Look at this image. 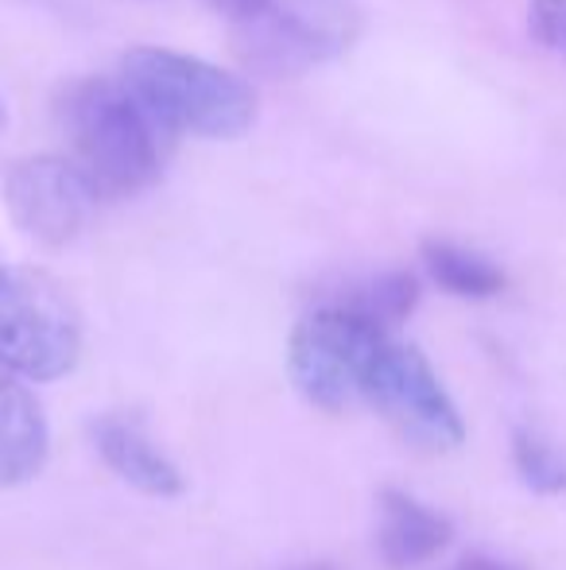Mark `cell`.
<instances>
[{
	"mask_svg": "<svg viewBox=\"0 0 566 570\" xmlns=\"http://www.w3.org/2000/svg\"><path fill=\"white\" fill-rule=\"evenodd\" d=\"M245 62L260 75L287 78L334 62L361 36L354 0H268L265 12L237 23Z\"/></svg>",
	"mask_w": 566,
	"mask_h": 570,
	"instance_id": "5",
	"label": "cell"
},
{
	"mask_svg": "<svg viewBox=\"0 0 566 570\" xmlns=\"http://www.w3.org/2000/svg\"><path fill=\"white\" fill-rule=\"evenodd\" d=\"M218 12H226L234 23H245V20H252V16H260L265 12V4L268 0H210Z\"/></svg>",
	"mask_w": 566,
	"mask_h": 570,
	"instance_id": "15",
	"label": "cell"
},
{
	"mask_svg": "<svg viewBox=\"0 0 566 570\" xmlns=\"http://www.w3.org/2000/svg\"><path fill=\"white\" fill-rule=\"evenodd\" d=\"M528 31L544 51L566 59V0H532Z\"/></svg>",
	"mask_w": 566,
	"mask_h": 570,
	"instance_id": "14",
	"label": "cell"
},
{
	"mask_svg": "<svg viewBox=\"0 0 566 570\" xmlns=\"http://www.w3.org/2000/svg\"><path fill=\"white\" fill-rule=\"evenodd\" d=\"M51 431L36 392L0 368V489L31 481L47 462Z\"/></svg>",
	"mask_w": 566,
	"mask_h": 570,
	"instance_id": "9",
	"label": "cell"
},
{
	"mask_svg": "<svg viewBox=\"0 0 566 570\" xmlns=\"http://www.w3.org/2000/svg\"><path fill=\"white\" fill-rule=\"evenodd\" d=\"M54 117L70 144V164L98 198H132L163 171L171 136L121 86V78H75L54 98Z\"/></svg>",
	"mask_w": 566,
	"mask_h": 570,
	"instance_id": "1",
	"label": "cell"
},
{
	"mask_svg": "<svg viewBox=\"0 0 566 570\" xmlns=\"http://www.w3.org/2000/svg\"><path fill=\"white\" fill-rule=\"evenodd\" d=\"M450 570H520V567L497 563V559H485V556H474V559H461V563H458V567H450Z\"/></svg>",
	"mask_w": 566,
	"mask_h": 570,
	"instance_id": "16",
	"label": "cell"
},
{
	"mask_svg": "<svg viewBox=\"0 0 566 570\" xmlns=\"http://www.w3.org/2000/svg\"><path fill=\"white\" fill-rule=\"evenodd\" d=\"M90 435L98 454L106 458V465L121 481H129L132 489L148 497H179L182 493V473L163 451L156 446V439L148 435V428L129 412H106L90 423Z\"/></svg>",
	"mask_w": 566,
	"mask_h": 570,
	"instance_id": "8",
	"label": "cell"
},
{
	"mask_svg": "<svg viewBox=\"0 0 566 570\" xmlns=\"http://www.w3.org/2000/svg\"><path fill=\"white\" fill-rule=\"evenodd\" d=\"M82 357V315L54 276L0 264V368L23 381H59Z\"/></svg>",
	"mask_w": 566,
	"mask_h": 570,
	"instance_id": "3",
	"label": "cell"
},
{
	"mask_svg": "<svg viewBox=\"0 0 566 570\" xmlns=\"http://www.w3.org/2000/svg\"><path fill=\"white\" fill-rule=\"evenodd\" d=\"M117 78L167 136L237 140L260 109L249 78L171 47H132Z\"/></svg>",
	"mask_w": 566,
	"mask_h": 570,
	"instance_id": "2",
	"label": "cell"
},
{
	"mask_svg": "<svg viewBox=\"0 0 566 570\" xmlns=\"http://www.w3.org/2000/svg\"><path fill=\"white\" fill-rule=\"evenodd\" d=\"M0 125H4V101H0Z\"/></svg>",
	"mask_w": 566,
	"mask_h": 570,
	"instance_id": "17",
	"label": "cell"
},
{
	"mask_svg": "<svg viewBox=\"0 0 566 570\" xmlns=\"http://www.w3.org/2000/svg\"><path fill=\"white\" fill-rule=\"evenodd\" d=\"M4 203L31 240L62 248L86 229L101 198L67 156H28L4 171Z\"/></svg>",
	"mask_w": 566,
	"mask_h": 570,
	"instance_id": "7",
	"label": "cell"
},
{
	"mask_svg": "<svg viewBox=\"0 0 566 570\" xmlns=\"http://www.w3.org/2000/svg\"><path fill=\"white\" fill-rule=\"evenodd\" d=\"M454 540V524L443 512L427 509L411 493L385 489L380 493V524H377V551L393 570L424 567L438 559Z\"/></svg>",
	"mask_w": 566,
	"mask_h": 570,
	"instance_id": "10",
	"label": "cell"
},
{
	"mask_svg": "<svg viewBox=\"0 0 566 570\" xmlns=\"http://www.w3.org/2000/svg\"><path fill=\"white\" fill-rule=\"evenodd\" d=\"M424 268L443 292L458 295V299H493L505 292V272L489 256L454 245V240H427Z\"/></svg>",
	"mask_w": 566,
	"mask_h": 570,
	"instance_id": "12",
	"label": "cell"
},
{
	"mask_svg": "<svg viewBox=\"0 0 566 570\" xmlns=\"http://www.w3.org/2000/svg\"><path fill=\"white\" fill-rule=\"evenodd\" d=\"M419 303V279L404 268H388L377 276H365L357 284H349L341 295H334L330 307H341L349 315L365 318V323L380 326L393 334V326H400L404 318L416 311Z\"/></svg>",
	"mask_w": 566,
	"mask_h": 570,
	"instance_id": "11",
	"label": "cell"
},
{
	"mask_svg": "<svg viewBox=\"0 0 566 570\" xmlns=\"http://www.w3.org/2000/svg\"><path fill=\"white\" fill-rule=\"evenodd\" d=\"M388 338H393L388 331L330 303L310 311L307 318H299L287 350V368L299 396L322 412L365 404L369 368Z\"/></svg>",
	"mask_w": 566,
	"mask_h": 570,
	"instance_id": "4",
	"label": "cell"
},
{
	"mask_svg": "<svg viewBox=\"0 0 566 570\" xmlns=\"http://www.w3.org/2000/svg\"><path fill=\"white\" fill-rule=\"evenodd\" d=\"M513 462L528 489H536V493H566V454L555 443H547L544 435L516 431Z\"/></svg>",
	"mask_w": 566,
	"mask_h": 570,
	"instance_id": "13",
	"label": "cell"
},
{
	"mask_svg": "<svg viewBox=\"0 0 566 570\" xmlns=\"http://www.w3.org/2000/svg\"><path fill=\"white\" fill-rule=\"evenodd\" d=\"M365 404L377 407L380 420L416 451L446 454L458 451L466 439L458 404L443 389L430 361L408 342L388 338L380 345L365 384Z\"/></svg>",
	"mask_w": 566,
	"mask_h": 570,
	"instance_id": "6",
	"label": "cell"
}]
</instances>
